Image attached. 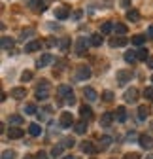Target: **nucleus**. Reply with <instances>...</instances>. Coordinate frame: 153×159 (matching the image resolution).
<instances>
[{
	"instance_id": "nucleus-25",
	"label": "nucleus",
	"mask_w": 153,
	"mask_h": 159,
	"mask_svg": "<svg viewBox=\"0 0 153 159\" xmlns=\"http://www.w3.org/2000/svg\"><path fill=\"white\" fill-rule=\"evenodd\" d=\"M102 42H104V38H102V34H93V36H91V46H94V48H98V46H102Z\"/></svg>"
},
{
	"instance_id": "nucleus-36",
	"label": "nucleus",
	"mask_w": 153,
	"mask_h": 159,
	"mask_svg": "<svg viewBox=\"0 0 153 159\" xmlns=\"http://www.w3.org/2000/svg\"><path fill=\"white\" fill-rule=\"evenodd\" d=\"M74 144H76L74 138H64V140H63V146H66V148H72Z\"/></svg>"
},
{
	"instance_id": "nucleus-35",
	"label": "nucleus",
	"mask_w": 153,
	"mask_h": 159,
	"mask_svg": "<svg viewBox=\"0 0 153 159\" xmlns=\"http://www.w3.org/2000/svg\"><path fill=\"white\" fill-rule=\"evenodd\" d=\"M2 159H15V152L13 150H6L2 153Z\"/></svg>"
},
{
	"instance_id": "nucleus-6",
	"label": "nucleus",
	"mask_w": 153,
	"mask_h": 159,
	"mask_svg": "<svg viewBox=\"0 0 153 159\" xmlns=\"http://www.w3.org/2000/svg\"><path fill=\"white\" fill-rule=\"evenodd\" d=\"M113 119H116V112H106V114H102V117H100V125H102V127H110Z\"/></svg>"
},
{
	"instance_id": "nucleus-11",
	"label": "nucleus",
	"mask_w": 153,
	"mask_h": 159,
	"mask_svg": "<svg viewBox=\"0 0 153 159\" xmlns=\"http://www.w3.org/2000/svg\"><path fill=\"white\" fill-rule=\"evenodd\" d=\"M81 150H83V153H91V155H94L98 152V146H94L93 142H81Z\"/></svg>"
},
{
	"instance_id": "nucleus-16",
	"label": "nucleus",
	"mask_w": 153,
	"mask_h": 159,
	"mask_svg": "<svg viewBox=\"0 0 153 159\" xmlns=\"http://www.w3.org/2000/svg\"><path fill=\"white\" fill-rule=\"evenodd\" d=\"M57 93H59L63 98H64V101H66V98L68 97H72L74 93H72V89H70V85H59V89H57Z\"/></svg>"
},
{
	"instance_id": "nucleus-22",
	"label": "nucleus",
	"mask_w": 153,
	"mask_h": 159,
	"mask_svg": "<svg viewBox=\"0 0 153 159\" xmlns=\"http://www.w3.org/2000/svg\"><path fill=\"white\" fill-rule=\"evenodd\" d=\"M0 42H2V49H6V51H10V49L13 48V40H11L10 36H2V40H0Z\"/></svg>"
},
{
	"instance_id": "nucleus-23",
	"label": "nucleus",
	"mask_w": 153,
	"mask_h": 159,
	"mask_svg": "<svg viewBox=\"0 0 153 159\" xmlns=\"http://www.w3.org/2000/svg\"><path fill=\"white\" fill-rule=\"evenodd\" d=\"M125 61L130 63V65L136 63V61H138V51H127V53H125Z\"/></svg>"
},
{
	"instance_id": "nucleus-9",
	"label": "nucleus",
	"mask_w": 153,
	"mask_h": 159,
	"mask_svg": "<svg viewBox=\"0 0 153 159\" xmlns=\"http://www.w3.org/2000/svg\"><path fill=\"white\" fill-rule=\"evenodd\" d=\"M76 76H78V80H89L91 78V68L89 66H78Z\"/></svg>"
},
{
	"instance_id": "nucleus-18",
	"label": "nucleus",
	"mask_w": 153,
	"mask_h": 159,
	"mask_svg": "<svg viewBox=\"0 0 153 159\" xmlns=\"http://www.w3.org/2000/svg\"><path fill=\"white\" fill-rule=\"evenodd\" d=\"M80 114H81V119H85V121H89V119L93 117V110H91V106H81L80 108Z\"/></svg>"
},
{
	"instance_id": "nucleus-3",
	"label": "nucleus",
	"mask_w": 153,
	"mask_h": 159,
	"mask_svg": "<svg viewBox=\"0 0 153 159\" xmlns=\"http://www.w3.org/2000/svg\"><path fill=\"white\" fill-rule=\"evenodd\" d=\"M132 78H134L132 70H119V72H117V84H119V85H125V84L130 82Z\"/></svg>"
},
{
	"instance_id": "nucleus-41",
	"label": "nucleus",
	"mask_w": 153,
	"mask_h": 159,
	"mask_svg": "<svg viewBox=\"0 0 153 159\" xmlns=\"http://www.w3.org/2000/svg\"><path fill=\"white\" fill-rule=\"evenodd\" d=\"M144 95H146L147 98H153V87H147V89L144 91Z\"/></svg>"
},
{
	"instance_id": "nucleus-15",
	"label": "nucleus",
	"mask_w": 153,
	"mask_h": 159,
	"mask_svg": "<svg viewBox=\"0 0 153 159\" xmlns=\"http://www.w3.org/2000/svg\"><path fill=\"white\" fill-rule=\"evenodd\" d=\"M129 44V38H111L110 40V46L111 48H123Z\"/></svg>"
},
{
	"instance_id": "nucleus-26",
	"label": "nucleus",
	"mask_w": 153,
	"mask_h": 159,
	"mask_svg": "<svg viewBox=\"0 0 153 159\" xmlns=\"http://www.w3.org/2000/svg\"><path fill=\"white\" fill-rule=\"evenodd\" d=\"M127 19H129V21H132V23H134V21H138V19H140V13H138L136 10H132V8H130V10L127 11Z\"/></svg>"
},
{
	"instance_id": "nucleus-39",
	"label": "nucleus",
	"mask_w": 153,
	"mask_h": 159,
	"mask_svg": "<svg viewBox=\"0 0 153 159\" xmlns=\"http://www.w3.org/2000/svg\"><path fill=\"white\" fill-rule=\"evenodd\" d=\"M28 80H32V74L30 72H23L21 74V82H28Z\"/></svg>"
},
{
	"instance_id": "nucleus-51",
	"label": "nucleus",
	"mask_w": 153,
	"mask_h": 159,
	"mask_svg": "<svg viewBox=\"0 0 153 159\" xmlns=\"http://www.w3.org/2000/svg\"><path fill=\"white\" fill-rule=\"evenodd\" d=\"M151 82H153V76H151Z\"/></svg>"
},
{
	"instance_id": "nucleus-1",
	"label": "nucleus",
	"mask_w": 153,
	"mask_h": 159,
	"mask_svg": "<svg viewBox=\"0 0 153 159\" xmlns=\"http://www.w3.org/2000/svg\"><path fill=\"white\" fill-rule=\"evenodd\" d=\"M47 97H49V82L47 80H40V85L36 87V98L46 101Z\"/></svg>"
},
{
	"instance_id": "nucleus-27",
	"label": "nucleus",
	"mask_w": 153,
	"mask_h": 159,
	"mask_svg": "<svg viewBox=\"0 0 153 159\" xmlns=\"http://www.w3.org/2000/svg\"><path fill=\"white\" fill-rule=\"evenodd\" d=\"M111 30H113V23H111V21L102 23V27H100V34H110Z\"/></svg>"
},
{
	"instance_id": "nucleus-31",
	"label": "nucleus",
	"mask_w": 153,
	"mask_h": 159,
	"mask_svg": "<svg viewBox=\"0 0 153 159\" xmlns=\"http://www.w3.org/2000/svg\"><path fill=\"white\" fill-rule=\"evenodd\" d=\"M10 123H11V125H21V123H23V116H19V114L11 116V117H10Z\"/></svg>"
},
{
	"instance_id": "nucleus-5",
	"label": "nucleus",
	"mask_w": 153,
	"mask_h": 159,
	"mask_svg": "<svg viewBox=\"0 0 153 159\" xmlns=\"http://www.w3.org/2000/svg\"><path fill=\"white\" fill-rule=\"evenodd\" d=\"M61 125H63L64 129H70V127L74 125V117H72L70 112H63V114H61Z\"/></svg>"
},
{
	"instance_id": "nucleus-45",
	"label": "nucleus",
	"mask_w": 153,
	"mask_h": 159,
	"mask_svg": "<svg viewBox=\"0 0 153 159\" xmlns=\"http://www.w3.org/2000/svg\"><path fill=\"white\" fill-rule=\"evenodd\" d=\"M68 48V40H63V42H61V49H66Z\"/></svg>"
},
{
	"instance_id": "nucleus-8",
	"label": "nucleus",
	"mask_w": 153,
	"mask_h": 159,
	"mask_svg": "<svg viewBox=\"0 0 153 159\" xmlns=\"http://www.w3.org/2000/svg\"><path fill=\"white\" fill-rule=\"evenodd\" d=\"M49 63H53V55H51V53H44L40 59H38L36 66H38V68H44V66H47Z\"/></svg>"
},
{
	"instance_id": "nucleus-30",
	"label": "nucleus",
	"mask_w": 153,
	"mask_h": 159,
	"mask_svg": "<svg viewBox=\"0 0 153 159\" xmlns=\"http://www.w3.org/2000/svg\"><path fill=\"white\" fill-rule=\"evenodd\" d=\"M113 30H116L117 34H125L127 32V25H123V23H113Z\"/></svg>"
},
{
	"instance_id": "nucleus-17",
	"label": "nucleus",
	"mask_w": 153,
	"mask_h": 159,
	"mask_svg": "<svg viewBox=\"0 0 153 159\" xmlns=\"http://www.w3.org/2000/svg\"><path fill=\"white\" fill-rule=\"evenodd\" d=\"M42 48V42H38V40H32V42H28L27 46H25V51L27 53H32V51H38Z\"/></svg>"
},
{
	"instance_id": "nucleus-47",
	"label": "nucleus",
	"mask_w": 153,
	"mask_h": 159,
	"mask_svg": "<svg viewBox=\"0 0 153 159\" xmlns=\"http://www.w3.org/2000/svg\"><path fill=\"white\" fill-rule=\"evenodd\" d=\"M147 65H149V66L153 68V59H149V61H147Z\"/></svg>"
},
{
	"instance_id": "nucleus-10",
	"label": "nucleus",
	"mask_w": 153,
	"mask_h": 159,
	"mask_svg": "<svg viewBox=\"0 0 153 159\" xmlns=\"http://www.w3.org/2000/svg\"><path fill=\"white\" fill-rule=\"evenodd\" d=\"M70 15V10L66 6H59V8H55V17L57 19H61V21H64V19Z\"/></svg>"
},
{
	"instance_id": "nucleus-50",
	"label": "nucleus",
	"mask_w": 153,
	"mask_h": 159,
	"mask_svg": "<svg viewBox=\"0 0 153 159\" xmlns=\"http://www.w3.org/2000/svg\"><path fill=\"white\" fill-rule=\"evenodd\" d=\"M146 159H153V157H151V155H147V157H146Z\"/></svg>"
},
{
	"instance_id": "nucleus-21",
	"label": "nucleus",
	"mask_w": 153,
	"mask_h": 159,
	"mask_svg": "<svg viewBox=\"0 0 153 159\" xmlns=\"http://www.w3.org/2000/svg\"><path fill=\"white\" fill-rule=\"evenodd\" d=\"M28 133H30V136H40V134H42L40 123H30V125H28Z\"/></svg>"
},
{
	"instance_id": "nucleus-34",
	"label": "nucleus",
	"mask_w": 153,
	"mask_h": 159,
	"mask_svg": "<svg viewBox=\"0 0 153 159\" xmlns=\"http://www.w3.org/2000/svg\"><path fill=\"white\" fill-rule=\"evenodd\" d=\"M111 98H113V93L111 91H104L102 93V101L104 102H111Z\"/></svg>"
},
{
	"instance_id": "nucleus-24",
	"label": "nucleus",
	"mask_w": 153,
	"mask_h": 159,
	"mask_svg": "<svg viewBox=\"0 0 153 159\" xmlns=\"http://www.w3.org/2000/svg\"><path fill=\"white\" fill-rule=\"evenodd\" d=\"M30 6L36 11H44L46 10V2H44V0H30Z\"/></svg>"
},
{
	"instance_id": "nucleus-44",
	"label": "nucleus",
	"mask_w": 153,
	"mask_h": 159,
	"mask_svg": "<svg viewBox=\"0 0 153 159\" xmlns=\"http://www.w3.org/2000/svg\"><path fill=\"white\" fill-rule=\"evenodd\" d=\"M36 159H47V153H46V152H38Z\"/></svg>"
},
{
	"instance_id": "nucleus-4",
	"label": "nucleus",
	"mask_w": 153,
	"mask_h": 159,
	"mask_svg": "<svg viewBox=\"0 0 153 159\" xmlns=\"http://www.w3.org/2000/svg\"><path fill=\"white\" fill-rule=\"evenodd\" d=\"M138 142H140V146H142L144 150H153V136L142 134V136L138 138Z\"/></svg>"
},
{
	"instance_id": "nucleus-43",
	"label": "nucleus",
	"mask_w": 153,
	"mask_h": 159,
	"mask_svg": "<svg viewBox=\"0 0 153 159\" xmlns=\"http://www.w3.org/2000/svg\"><path fill=\"white\" fill-rule=\"evenodd\" d=\"M119 4H121L123 8H130V0H119Z\"/></svg>"
},
{
	"instance_id": "nucleus-38",
	"label": "nucleus",
	"mask_w": 153,
	"mask_h": 159,
	"mask_svg": "<svg viewBox=\"0 0 153 159\" xmlns=\"http://www.w3.org/2000/svg\"><path fill=\"white\" fill-rule=\"evenodd\" d=\"M25 112H27V114H36V106H34V104H27V106H25Z\"/></svg>"
},
{
	"instance_id": "nucleus-28",
	"label": "nucleus",
	"mask_w": 153,
	"mask_h": 159,
	"mask_svg": "<svg viewBox=\"0 0 153 159\" xmlns=\"http://www.w3.org/2000/svg\"><path fill=\"white\" fill-rule=\"evenodd\" d=\"M147 114H149V110H147V106H138V119H140V121H144V119L147 117Z\"/></svg>"
},
{
	"instance_id": "nucleus-42",
	"label": "nucleus",
	"mask_w": 153,
	"mask_h": 159,
	"mask_svg": "<svg viewBox=\"0 0 153 159\" xmlns=\"http://www.w3.org/2000/svg\"><path fill=\"white\" fill-rule=\"evenodd\" d=\"M30 34H34V30H32V29H28V30H23V32H21V38L25 40V36H30Z\"/></svg>"
},
{
	"instance_id": "nucleus-48",
	"label": "nucleus",
	"mask_w": 153,
	"mask_h": 159,
	"mask_svg": "<svg viewBox=\"0 0 153 159\" xmlns=\"http://www.w3.org/2000/svg\"><path fill=\"white\" fill-rule=\"evenodd\" d=\"M63 159H76V157H72V155H64Z\"/></svg>"
},
{
	"instance_id": "nucleus-2",
	"label": "nucleus",
	"mask_w": 153,
	"mask_h": 159,
	"mask_svg": "<svg viewBox=\"0 0 153 159\" xmlns=\"http://www.w3.org/2000/svg\"><path fill=\"white\" fill-rule=\"evenodd\" d=\"M91 44V38H78V42H76V55L78 57H83L87 53V48Z\"/></svg>"
},
{
	"instance_id": "nucleus-14",
	"label": "nucleus",
	"mask_w": 153,
	"mask_h": 159,
	"mask_svg": "<svg viewBox=\"0 0 153 159\" xmlns=\"http://www.w3.org/2000/svg\"><path fill=\"white\" fill-rule=\"evenodd\" d=\"M83 97L87 98V101H89V102H93V101H97V98H98V95H97V91H94L93 87H85V89H83Z\"/></svg>"
},
{
	"instance_id": "nucleus-40",
	"label": "nucleus",
	"mask_w": 153,
	"mask_h": 159,
	"mask_svg": "<svg viewBox=\"0 0 153 159\" xmlns=\"http://www.w3.org/2000/svg\"><path fill=\"white\" fill-rule=\"evenodd\" d=\"M125 159H140V153L130 152V153H127V155H125Z\"/></svg>"
},
{
	"instance_id": "nucleus-12",
	"label": "nucleus",
	"mask_w": 153,
	"mask_h": 159,
	"mask_svg": "<svg viewBox=\"0 0 153 159\" xmlns=\"http://www.w3.org/2000/svg\"><path fill=\"white\" fill-rule=\"evenodd\" d=\"M10 95H11V98H17V101H21V98L27 97V91H25L23 87H13V89L10 91Z\"/></svg>"
},
{
	"instance_id": "nucleus-49",
	"label": "nucleus",
	"mask_w": 153,
	"mask_h": 159,
	"mask_svg": "<svg viewBox=\"0 0 153 159\" xmlns=\"http://www.w3.org/2000/svg\"><path fill=\"white\" fill-rule=\"evenodd\" d=\"M23 159H34V157H32V155H25Z\"/></svg>"
},
{
	"instance_id": "nucleus-46",
	"label": "nucleus",
	"mask_w": 153,
	"mask_h": 159,
	"mask_svg": "<svg viewBox=\"0 0 153 159\" xmlns=\"http://www.w3.org/2000/svg\"><path fill=\"white\" fill-rule=\"evenodd\" d=\"M147 36H149V38H153V25L147 29Z\"/></svg>"
},
{
	"instance_id": "nucleus-37",
	"label": "nucleus",
	"mask_w": 153,
	"mask_h": 159,
	"mask_svg": "<svg viewBox=\"0 0 153 159\" xmlns=\"http://www.w3.org/2000/svg\"><path fill=\"white\" fill-rule=\"evenodd\" d=\"M61 152H63V148H61V146H55V148L51 150V155H53V157H59V155H61Z\"/></svg>"
},
{
	"instance_id": "nucleus-20",
	"label": "nucleus",
	"mask_w": 153,
	"mask_h": 159,
	"mask_svg": "<svg viewBox=\"0 0 153 159\" xmlns=\"http://www.w3.org/2000/svg\"><path fill=\"white\" fill-rule=\"evenodd\" d=\"M74 131L78 133V134H83V133L87 131V121H85V119H81V121L74 123Z\"/></svg>"
},
{
	"instance_id": "nucleus-29",
	"label": "nucleus",
	"mask_w": 153,
	"mask_h": 159,
	"mask_svg": "<svg viewBox=\"0 0 153 159\" xmlns=\"http://www.w3.org/2000/svg\"><path fill=\"white\" fill-rule=\"evenodd\" d=\"M144 42H146V36H144V34H134V36H132V44L142 46Z\"/></svg>"
},
{
	"instance_id": "nucleus-13",
	"label": "nucleus",
	"mask_w": 153,
	"mask_h": 159,
	"mask_svg": "<svg viewBox=\"0 0 153 159\" xmlns=\"http://www.w3.org/2000/svg\"><path fill=\"white\" fill-rule=\"evenodd\" d=\"M23 134H25V129H19V127H10L8 129V136L13 138V140H15V138H21Z\"/></svg>"
},
{
	"instance_id": "nucleus-32",
	"label": "nucleus",
	"mask_w": 153,
	"mask_h": 159,
	"mask_svg": "<svg viewBox=\"0 0 153 159\" xmlns=\"http://www.w3.org/2000/svg\"><path fill=\"white\" fill-rule=\"evenodd\" d=\"M138 61H149L147 49H138Z\"/></svg>"
},
{
	"instance_id": "nucleus-7",
	"label": "nucleus",
	"mask_w": 153,
	"mask_h": 159,
	"mask_svg": "<svg viewBox=\"0 0 153 159\" xmlns=\"http://www.w3.org/2000/svg\"><path fill=\"white\" fill-rule=\"evenodd\" d=\"M125 101L127 102H136L138 101V89L136 87H130L125 91Z\"/></svg>"
},
{
	"instance_id": "nucleus-33",
	"label": "nucleus",
	"mask_w": 153,
	"mask_h": 159,
	"mask_svg": "<svg viewBox=\"0 0 153 159\" xmlns=\"http://www.w3.org/2000/svg\"><path fill=\"white\" fill-rule=\"evenodd\" d=\"M110 144H111V136H102L100 138V146L102 148H108Z\"/></svg>"
},
{
	"instance_id": "nucleus-19",
	"label": "nucleus",
	"mask_w": 153,
	"mask_h": 159,
	"mask_svg": "<svg viewBox=\"0 0 153 159\" xmlns=\"http://www.w3.org/2000/svg\"><path fill=\"white\" fill-rule=\"evenodd\" d=\"M116 119H117L119 123L127 121V110H125V106H119V108L116 110Z\"/></svg>"
}]
</instances>
